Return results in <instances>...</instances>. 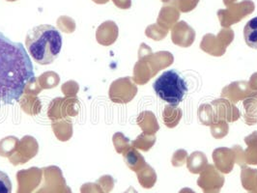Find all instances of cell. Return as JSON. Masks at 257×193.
<instances>
[{"instance_id": "obj_24", "label": "cell", "mask_w": 257, "mask_h": 193, "mask_svg": "<svg viewBox=\"0 0 257 193\" xmlns=\"http://www.w3.org/2000/svg\"><path fill=\"white\" fill-rule=\"evenodd\" d=\"M188 159V153L181 149L176 151L173 155H172V159H171V162L173 164V166L175 167H181Z\"/></svg>"}, {"instance_id": "obj_9", "label": "cell", "mask_w": 257, "mask_h": 193, "mask_svg": "<svg viewBox=\"0 0 257 193\" xmlns=\"http://www.w3.org/2000/svg\"><path fill=\"white\" fill-rule=\"evenodd\" d=\"M195 39V31L185 22H180L172 27L171 40L174 45L182 48L191 47Z\"/></svg>"}, {"instance_id": "obj_17", "label": "cell", "mask_w": 257, "mask_h": 193, "mask_svg": "<svg viewBox=\"0 0 257 193\" xmlns=\"http://www.w3.org/2000/svg\"><path fill=\"white\" fill-rule=\"evenodd\" d=\"M241 180L242 185L245 190L252 191L257 190L255 179L257 176V169L248 168L247 166L241 168Z\"/></svg>"}, {"instance_id": "obj_23", "label": "cell", "mask_w": 257, "mask_h": 193, "mask_svg": "<svg viewBox=\"0 0 257 193\" xmlns=\"http://www.w3.org/2000/svg\"><path fill=\"white\" fill-rule=\"evenodd\" d=\"M13 185L9 176L0 171V193H12Z\"/></svg>"}, {"instance_id": "obj_4", "label": "cell", "mask_w": 257, "mask_h": 193, "mask_svg": "<svg viewBox=\"0 0 257 193\" xmlns=\"http://www.w3.org/2000/svg\"><path fill=\"white\" fill-rule=\"evenodd\" d=\"M234 39V32L230 28H224L220 30L218 36L213 34L205 35L200 44V49L208 54L213 56H222L226 48L230 45Z\"/></svg>"}, {"instance_id": "obj_5", "label": "cell", "mask_w": 257, "mask_h": 193, "mask_svg": "<svg viewBox=\"0 0 257 193\" xmlns=\"http://www.w3.org/2000/svg\"><path fill=\"white\" fill-rule=\"evenodd\" d=\"M253 10V2L249 0H244L241 3L233 4L226 10H219L218 17L220 21V25L225 28H228L233 24L239 23L244 17L252 13Z\"/></svg>"}, {"instance_id": "obj_6", "label": "cell", "mask_w": 257, "mask_h": 193, "mask_svg": "<svg viewBox=\"0 0 257 193\" xmlns=\"http://www.w3.org/2000/svg\"><path fill=\"white\" fill-rule=\"evenodd\" d=\"M197 184L202 188L203 193H219L224 184V176L215 165L208 164L200 173Z\"/></svg>"}, {"instance_id": "obj_29", "label": "cell", "mask_w": 257, "mask_h": 193, "mask_svg": "<svg viewBox=\"0 0 257 193\" xmlns=\"http://www.w3.org/2000/svg\"><path fill=\"white\" fill-rule=\"evenodd\" d=\"M249 193H257V190H252V191H249Z\"/></svg>"}, {"instance_id": "obj_28", "label": "cell", "mask_w": 257, "mask_h": 193, "mask_svg": "<svg viewBox=\"0 0 257 193\" xmlns=\"http://www.w3.org/2000/svg\"><path fill=\"white\" fill-rule=\"evenodd\" d=\"M233 1H235V0H223L224 4H225V5H227V6H230Z\"/></svg>"}, {"instance_id": "obj_15", "label": "cell", "mask_w": 257, "mask_h": 193, "mask_svg": "<svg viewBox=\"0 0 257 193\" xmlns=\"http://www.w3.org/2000/svg\"><path fill=\"white\" fill-rule=\"evenodd\" d=\"M182 115V109L178 106H172L170 104L167 105L163 111L164 123L167 128L173 129L179 124Z\"/></svg>"}, {"instance_id": "obj_20", "label": "cell", "mask_w": 257, "mask_h": 193, "mask_svg": "<svg viewBox=\"0 0 257 193\" xmlns=\"http://www.w3.org/2000/svg\"><path fill=\"white\" fill-rule=\"evenodd\" d=\"M198 119L201 124L210 127L214 121L213 106L209 103L202 104L198 109Z\"/></svg>"}, {"instance_id": "obj_13", "label": "cell", "mask_w": 257, "mask_h": 193, "mask_svg": "<svg viewBox=\"0 0 257 193\" xmlns=\"http://www.w3.org/2000/svg\"><path fill=\"white\" fill-rule=\"evenodd\" d=\"M208 165V159L204 153L193 152L187 159V167L193 174H200Z\"/></svg>"}, {"instance_id": "obj_8", "label": "cell", "mask_w": 257, "mask_h": 193, "mask_svg": "<svg viewBox=\"0 0 257 193\" xmlns=\"http://www.w3.org/2000/svg\"><path fill=\"white\" fill-rule=\"evenodd\" d=\"M254 91L249 88L248 82L246 81H235L231 84L225 86L220 94V97L227 99L232 103H238L247 98Z\"/></svg>"}, {"instance_id": "obj_22", "label": "cell", "mask_w": 257, "mask_h": 193, "mask_svg": "<svg viewBox=\"0 0 257 193\" xmlns=\"http://www.w3.org/2000/svg\"><path fill=\"white\" fill-rule=\"evenodd\" d=\"M175 2L181 12L188 13L197 6L199 0H175Z\"/></svg>"}, {"instance_id": "obj_14", "label": "cell", "mask_w": 257, "mask_h": 193, "mask_svg": "<svg viewBox=\"0 0 257 193\" xmlns=\"http://www.w3.org/2000/svg\"><path fill=\"white\" fill-rule=\"evenodd\" d=\"M247 149L244 150V160L246 165H257V131L244 138Z\"/></svg>"}, {"instance_id": "obj_16", "label": "cell", "mask_w": 257, "mask_h": 193, "mask_svg": "<svg viewBox=\"0 0 257 193\" xmlns=\"http://www.w3.org/2000/svg\"><path fill=\"white\" fill-rule=\"evenodd\" d=\"M244 38L247 47L257 50V17L249 20L244 26Z\"/></svg>"}, {"instance_id": "obj_18", "label": "cell", "mask_w": 257, "mask_h": 193, "mask_svg": "<svg viewBox=\"0 0 257 193\" xmlns=\"http://www.w3.org/2000/svg\"><path fill=\"white\" fill-rule=\"evenodd\" d=\"M139 178L141 180V183L146 188H151L154 186L157 181V174L154 169L150 165H145L142 169V174L139 175Z\"/></svg>"}, {"instance_id": "obj_1", "label": "cell", "mask_w": 257, "mask_h": 193, "mask_svg": "<svg viewBox=\"0 0 257 193\" xmlns=\"http://www.w3.org/2000/svg\"><path fill=\"white\" fill-rule=\"evenodd\" d=\"M34 79L33 64L25 47L0 32V107L18 103Z\"/></svg>"}, {"instance_id": "obj_12", "label": "cell", "mask_w": 257, "mask_h": 193, "mask_svg": "<svg viewBox=\"0 0 257 193\" xmlns=\"http://www.w3.org/2000/svg\"><path fill=\"white\" fill-rule=\"evenodd\" d=\"M244 123L248 126L257 124V91L243 100Z\"/></svg>"}, {"instance_id": "obj_2", "label": "cell", "mask_w": 257, "mask_h": 193, "mask_svg": "<svg viewBox=\"0 0 257 193\" xmlns=\"http://www.w3.org/2000/svg\"><path fill=\"white\" fill-rule=\"evenodd\" d=\"M63 38L59 30L50 25H41L28 30L26 47L30 56L40 65H50L61 52Z\"/></svg>"}, {"instance_id": "obj_19", "label": "cell", "mask_w": 257, "mask_h": 193, "mask_svg": "<svg viewBox=\"0 0 257 193\" xmlns=\"http://www.w3.org/2000/svg\"><path fill=\"white\" fill-rule=\"evenodd\" d=\"M125 160L127 161L128 167L135 171L142 169L146 165L143 156L142 154H139L136 150H130L125 155Z\"/></svg>"}, {"instance_id": "obj_7", "label": "cell", "mask_w": 257, "mask_h": 193, "mask_svg": "<svg viewBox=\"0 0 257 193\" xmlns=\"http://www.w3.org/2000/svg\"><path fill=\"white\" fill-rule=\"evenodd\" d=\"M211 105L214 109V122H236L240 119L241 112L234 103L227 99L220 98L212 102ZM212 123V124H213Z\"/></svg>"}, {"instance_id": "obj_25", "label": "cell", "mask_w": 257, "mask_h": 193, "mask_svg": "<svg viewBox=\"0 0 257 193\" xmlns=\"http://www.w3.org/2000/svg\"><path fill=\"white\" fill-rule=\"evenodd\" d=\"M232 150L234 151V154H235V162H237L241 168L247 166L244 160V150L239 145H235L232 148Z\"/></svg>"}, {"instance_id": "obj_26", "label": "cell", "mask_w": 257, "mask_h": 193, "mask_svg": "<svg viewBox=\"0 0 257 193\" xmlns=\"http://www.w3.org/2000/svg\"><path fill=\"white\" fill-rule=\"evenodd\" d=\"M248 85H249V88L252 91H257V73H254L249 81H248Z\"/></svg>"}, {"instance_id": "obj_11", "label": "cell", "mask_w": 257, "mask_h": 193, "mask_svg": "<svg viewBox=\"0 0 257 193\" xmlns=\"http://www.w3.org/2000/svg\"><path fill=\"white\" fill-rule=\"evenodd\" d=\"M176 7L177 5L175 0L163 7L159 17V24L162 27L168 30L169 28H172L173 25L178 21L180 14L177 11Z\"/></svg>"}, {"instance_id": "obj_3", "label": "cell", "mask_w": 257, "mask_h": 193, "mask_svg": "<svg viewBox=\"0 0 257 193\" xmlns=\"http://www.w3.org/2000/svg\"><path fill=\"white\" fill-rule=\"evenodd\" d=\"M153 89L160 99L172 106H178L188 92V85L176 71L169 70L155 80Z\"/></svg>"}, {"instance_id": "obj_30", "label": "cell", "mask_w": 257, "mask_h": 193, "mask_svg": "<svg viewBox=\"0 0 257 193\" xmlns=\"http://www.w3.org/2000/svg\"><path fill=\"white\" fill-rule=\"evenodd\" d=\"M255 185H256V189H257V176H256V179H255Z\"/></svg>"}, {"instance_id": "obj_10", "label": "cell", "mask_w": 257, "mask_h": 193, "mask_svg": "<svg viewBox=\"0 0 257 193\" xmlns=\"http://www.w3.org/2000/svg\"><path fill=\"white\" fill-rule=\"evenodd\" d=\"M213 160L215 167L222 174H229L234 167L235 154L229 148H217L213 152Z\"/></svg>"}, {"instance_id": "obj_27", "label": "cell", "mask_w": 257, "mask_h": 193, "mask_svg": "<svg viewBox=\"0 0 257 193\" xmlns=\"http://www.w3.org/2000/svg\"><path fill=\"white\" fill-rule=\"evenodd\" d=\"M179 193H195L193 191V189L189 188V187H185V188H182Z\"/></svg>"}, {"instance_id": "obj_21", "label": "cell", "mask_w": 257, "mask_h": 193, "mask_svg": "<svg viewBox=\"0 0 257 193\" xmlns=\"http://www.w3.org/2000/svg\"><path fill=\"white\" fill-rule=\"evenodd\" d=\"M210 127L213 136L217 139H220L226 136L229 130L227 122H214Z\"/></svg>"}]
</instances>
